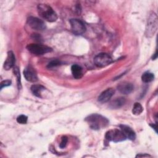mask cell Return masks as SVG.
Instances as JSON below:
<instances>
[{"instance_id": "cell-1", "label": "cell", "mask_w": 158, "mask_h": 158, "mask_svg": "<svg viewBox=\"0 0 158 158\" xmlns=\"http://www.w3.org/2000/svg\"><path fill=\"white\" fill-rule=\"evenodd\" d=\"M85 121L88 123L89 127L93 130H100L106 127L109 124V120L104 116L93 114L88 116Z\"/></svg>"}, {"instance_id": "cell-2", "label": "cell", "mask_w": 158, "mask_h": 158, "mask_svg": "<svg viewBox=\"0 0 158 158\" xmlns=\"http://www.w3.org/2000/svg\"><path fill=\"white\" fill-rule=\"evenodd\" d=\"M38 14L46 20L53 22L57 19V15L52 8L45 4H40L37 6Z\"/></svg>"}, {"instance_id": "cell-3", "label": "cell", "mask_w": 158, "mask_h": 158, "mask_svg": "<svg viewBox=\"0 0 158 158\" xmlns=\"http://www.w3.org/2000/svg\"><path fill=\"white\" fill-rule=\"evenodd\" d=\"M157 20V16L154 12H152L149 14L148 19L145 31V35L146 37H152L157 31L158 25Z\"/></svg>"}, {"instance_id": "cell-4", "label": "cell", "mask_w": 158, "mask_h": 158, "mask_svg": "<svg viewBox=\"0 0 158 158\" xmlns=\"http://www.w3.org/2000/svg\"><path fill=\"white\" fill-rule=\"evenodd\" d=\"M27 48L29 52L38 56L43 55L52 51V49L50 47L40 44H29L27 45Z\"/></svg>"}, {"instance_id": "cell-5", "label": "cell", "mask_w": 158, "mask_h": 158, "mask_svg": "<svg viewBox=\"0 0 158 158\" xmlns=\"http://www.w3.org/2000/svg\"><path fill=\"white\" fill-rule=\"evenodd\" d=\"M105 138L107 141H113L115 143L122 141L127 139L122 130L118 129L110 130L107 131Z\"/></svg>"}, {"instance_id": "cell-6", "label": "cell", "mask_w": 158, "mask_h": 158, "mask_svg": "<svg viewBox=\"0 0 158 158\" xmlns=\"http://www.w3.org/2000/svg\"><path fill=\"white\" fill-rule=\"evenodd\" d=\"M112 57L107 53H100L94 58V64L99 67H103L112 62Z\"/></svg>"}, {"instance_id": "cell-7", "label": "cell", "mask_w": 158, "mask_h": 158, "mask_svg": "<svg viewBox=\"0 0 158 158\" xmlns=\"http://www.w3.org/2000/svg\"><path fill=\"white\" fill-rule=\"evenodd\" d=\"M70 23L72 30L73 33L77 35H80L84 33L86 31V27L82 21L77 19L70 20Z\"/></svg>"}, {"instance_id": "cell-8", "label": "cell", "mask_w": 158, "mask_h": 158, "mask_svg": "<svg viewBox=\"0 0 158 158\" xmlns=\"http://www.w3.org/2000/svg\"><path fill=\"white\" fill-rule=\"evenodd\" d=\"M27 23L32 29L38 31H43L46 28L45 23L42 20L35 17H29L27 19Z\"/></svg>"}, {"instance_id": "cell-9", "label": "cell", "mask_w": 158, "mask_h": 158, "mask_svg": "<svg viewBox=\"0 0 158 158\" xmlns=\"http://www.w3.org/2000/svg\"><path fill=\"white\" fill-rule=\"evenodd\" d=\"M23 75L25 79L28 81L35 82L38 80L37 73L35 69L31 65H28L24 69Z\"/></svg>"}, {"instance_id": "cell-10", "label": "cell", "mask_w": 158, "mask_h": 158, "mask_svg": "<svg viewBox=\"0 0 158 158\" xmlns=\"http://www.w3.org/2000/svg\"><path fill=\"white\" fill-rule=\"evenodd\" d=\"M114 93H115V90L112 88L106 89L103 92H102L101 94L99 96L98 101L102 103H104L109 101V100L114 95Z\"/></svg>"}, {"instance_id": "cell-11", "label": "cell", "mask_w": 158, "mask_h": 158, "mask_svg": "<svg viewBox=\"0 0 158 158\" xmlns=\"http://www.w3.org/2000/svg\"><path fill=\"white\" fill-rule=\"evenodd\" d=\"M15 62V57L12 51H9L7 52L6 59L4 63V69L6 70L14 67Z\"/></svg>"}, {"instance_id": "cell-12", "label": "cell", "mask_w": 158, "mask_h": 158, "mask_svg": "<svg viewBox=\"0 0 158 158\" xmlns=\"http://www.w3.org/2000/svg\"><path fill=\"white\" fill-rule=\"evenodd\" d=\"M134 86L131 83L128 82H122L117 86L118 90L122 94H128L131 93L133 90Z\"/></svg>"}, {"instance_id": "cell-13", "label": "cell", "mask_w": 158, "mask_h": 158, "mask_svg": "<svg viewBox=\"0 0 158 158\" xmlns=\"http://www.w3.org/2000/svg\"><path fill=\"white\" fill-rule=\"evenodd\" d=\"M120 128L125 136L126 138H128L130 140H135L136 138L135 133L130 127L125 125H120Z\"/></svg>"}, {"instance_id": "cell-14", "label": "cell", "mask_w": 158, "mask_h": 158, "mask_svg": "<svg viewBox=\"0 0 158 158\" xmlns=\"http://www.w3.org/2000/svg\"><path fill=\"white\" fill-rule=\"evenodd\" d=\"M71 71L73 77L76 79H79L83 76L82 68L78 65H73L71 67Z\"/></svg>"}, {"instance_id": "cell-15", "label": "cell", "mask_w": 158, "mask_h": 158, "mask_svg": "<svg viewBox=\"0 0 158 158\" xmlns=\"http://www.w3.org/2000/svg\"><path fill=\"white\" fill-rule=\"evenodd\" d=\"M125 102H126V100L123 97L117 98H115V99H114L110 102V107L112 109H117L122 107L123 105H124Z\"/></svg>"}, {"instance_id": "cell-16", "label": "cell", "mask_w": 158, "mask_h": 158, "mask_svg": "<svg viewBox=\"0 0 158 158\" xmlns=\"http://www.w3.org/2000/svg\"><path fill=\"white\" fill-rule=\"evenodd\" d=\"M45 89L46 88L41 85H33L31 87V91L32 93L35 96L39 97V98L41 97V92L43 91H44Z\"/></svg>"}, {"instance_id": "cell-17", "label": "cell", "mask_w": 158, "mask_h": 158, "mask_svg": "<svg viewBox=\"0 0 158 158\" xmlns=\"http://www.w3.org/2000/svg\"><path fill=\"white\" fill-rule=\"evenodd\" d=\"M154 78V75L152 73L149 72H144L141 76V80L144 83H149Z\"/></svg>"}, {"instance_id": "cell-18", "label": "cell", "mask_w": 158, "mask_h": 158, "mask_svg": "<svg viewBox=\"0 0 158 158\" xmlns=\"http://www.w3.org/2000/svg\"><path fill=\"white\" fill-rule=\"evenodd\" d=\"M143 110V108L141 104L139 102H135L132 109V113L135 115H138L142 113Z\"/></svg>"}, {"instance_id": "cell-19", "label": "cell", "mask_w": 158, "mask_h": 158, "mask_svg": "<svg viewBox=\"0 0 158 158\" xmlns=\"http://www.w3.org/2000/svg\"><path fill=\"white\" fill-rule=\"evenodd\" d=\"M14 75L17 77V85L18 87L20 89L21 88V83H20V72L19 70V68L17 67H14L13 69Z\"/></svg>"}, {"instance_id": "cell-20", "label": "cell", "mask_w": 158, "mask_h": 158, "mask_svg": "<svg viewBox=\"0 0 158 158\" xmlns=\"http://www.w3.org/2000/svg\"><path fill=\"white\" fill-rule=\"evenodd\" d=\"M28 117L25 115H20L17 117V122L20 124H25L27 122Z\"/></svg>"}, {"instance_id": "cell-21", "label": "cell", "mask_w": 158, "mask_h": 158, "mask_svg": "<svg viewBox=\"0 0 158 158\" xmlns=\"http://www.w3.org/2000/svg\"><path fill=\"white\" fill-rule=\"evenodd\" d=\"M61 64L60 61L58 60H52L51 62H49L48 65V68H51V67H56L58 66L59 65Z\"/></svg>"}, {"instance_id": "cell-22", "label": "cell", "mask_w": 158, "mask_h": 158, "mask_svg": "<svg viewBox=\"0 0 158 158\" xmlns=\"http://www.w3.org/2000/svg\"><path fill=\"white\" fill-rule=\"evenodd\" d=\"M67 141H68V139H67V137L65 136H64L62 137V140H61V142L59 144V147L61 148V149H63L64 148L66 145H67Z\"/></svg>"}, {"instance_id": "cell-23", "label": "cell", "mask_w": 158, "mask_h": 158, "mask_svg": "<svg viewBox=\"0 0 158 158\" xmlns=\"http://www.w3.org/2000/svg\"><path fill=\"white\" fill-rule=\"evenodd\" d=\"M11 85V81L9 80H6L2 81L1 83V89H2L4 87H6L8 86H10Z\"/></svg>"}, {"instance_id": "cell-24", "label": "cell", "mask_w": 158, "mask_h": 158, "mask_svg": "<svg viewBox=\"0 0 158 158\" xmlns=\"http://www.w3.org/2000/svg\"><path fill=\"white\" fill-rule=\"evenodd\" d=\"M150 157L148 154H138L136 156V157Z\"/></svg>"}, {"instance_id": "cell-25", "label": "cell", "mask_w": 158, "mask_h": 158, "mask_svg": "<svg viewBox=\"0 0 158 158\" xmlns=\"http://www.w3.org/2000/svg\"><path fill=\"white\" fill-rule=\"evenodd\" d=\"M157 57V51H156V52H155L154 54L153 55L152 59V60H155Z\"/></svg>"}, {"instance_id": "cell-26", "label": "cell", "mask_w": 158, "mask_h": 158, "mask_svg": "<svg viewBox=\"0 0 158 158\" xmlns=\"http://www.w3.org/2000/svg\"><path fill=\"white\" fill-rule=\"evenodd\" d=\"M150 125L155 130L156 132H157V125L156 124H155V125L154 124H153V125L152 124H150Z\"/></svg>"}]
</instances>
